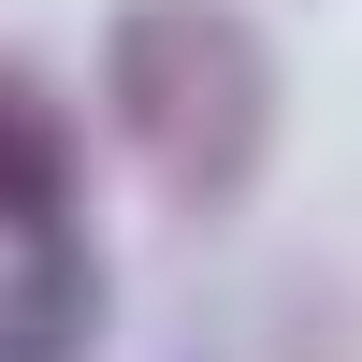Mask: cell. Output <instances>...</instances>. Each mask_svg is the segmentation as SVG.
<instances>
[{"label": "cell", "mask_w": 362, "mask_h": 362, "mask_svg": "<svg viewBox=\"0 0 362 362\" xmlns=\"http://www.w3.org/2000/svg\"><path fill=\"white\" fill-rule=\"evenodd\" d=\"M102 116L160 174L174 218H232L276 160V116H290L276 29L247 0H116L102 15Z\"/></svg>", "instance_id": "6da1fadb"}, {"label": "cell", "mask_w": 362, "mask_h": 362, "mask_svg": "<svg viewBox=\"0 0 362 362\" xmlns=\"http://www.w3.org/2000/svg\"><path fill=\"white\" fill-rule=\"evenodd\" d=\"M87 232V116L58 102V73L0 58V261Z\"/></svg>", "instance_id": "7a4b0ae2"}, {"label": "cell", "mask_w": 362, "mask_h": 362, "mask_svg": "<svg viewBox=\"0 0 362 362\" xmlns=\"http://www.w3.org/2000/svg\"><path fill=\"white\" fill-rule=\"evenodd\" d=\"M102 334H116V261L87 232L0 261V362H102Z\"/></svg>", "instance_id": "3957f363"}]
</instances>
